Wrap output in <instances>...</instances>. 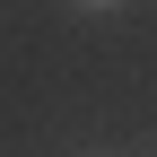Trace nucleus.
<instances>
[{
  "mask_svg": "<svg viewBox=\"0 0 157 157\" xmlns=\"http://www.w3.org/2000/svg\"><path fill=\"white\" fill-rule=\"evenodd\" d=\"M96 9H105V0H96Z\"/></svg>",
  "mask_w": 157,
  "mask_h": 157,
  "instance_id": "f257e3e1",
  "label": "nucleus"
}]
</instances>
